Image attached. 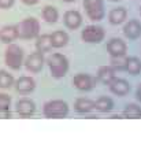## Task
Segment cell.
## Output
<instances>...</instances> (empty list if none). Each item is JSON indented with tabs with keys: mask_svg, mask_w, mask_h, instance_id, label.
<instances>
[{
	"mask_svg": "<svg viewBox=\"0 0 141 148\" xmlns=\"http://www.w3.org/2000/svg\"><path fill=\"white\" fill-rule=\"evenodd\" d=\"M51 42H52V48L66 47L68 42V34L63 30H56L51 34Z\"/></svg>",
	"mask_w": 141,
	"mask_h": 148,
	"instance_id": "cell-20",
	"label": "cell"
},
{
	"mask_svg": "<svg viewBox=\"0 0 141 148\" xmlns=\"http://www.w3.org/2000/svg\"><path fill=\"white\" fill-rule=\"evenodd\" d=\"M123 34L130 40H136L141 36V22L137 19H131L123 27Z\"/></svg>",
	"mask_w": 141,
	"mask_h": 148,
	"instance_id": "cell-13",
	"label": "cell"
},
{
	"mask_svg": "<svg viewBox=\"0 0 141 148\" xmlns=\"http://www.w3.org/2000/svg\"><path fill=\"white\" fill-rule=\"evenodd\" d=\"M36 111V104L33 100L29 99H21L16 103V112L21 116H31Z\"/></svg>",
	"mask_w": 141,
	"mask_h": 148,
	"instance_id": "cell-14",
	"label": "cell"
},
{
	"mask_svg": "<svg viewBox=\"0 0 141 148\" xmlns=\"http://www.w3.org/2000/svg\"><path fill=\"white\" fill-rule=\"evenodd\" d=\"M108 86H110L111 92L116 96H125L130 92V84L123 78H116V77H115L110 84H108Z\"/></svg>",
	"mask_w": 141,
	"mask_h": 148,
	"instance_id": "cell-11",
	"label": "cell"
},
{
	"mask_svg": "<svg viewBox=\"0 0 141 148\" xmlns=\"http://www.w3.org/2000/svg\"><path fill=\"white\" fill-rule=\"evenodd\" d=\"M15 38H18V30H16V25H8L0 29V41L4 44H10Z\"/></svg>",
	"mask_w": 141,
	"mask_h": 148,
	"instance_id": "cell-15",
	"label": "cell"
},
{
	"mask_svg": "<svg viewBox=\"0 0 141 148\" xmlns=\"http://www.w3.org/2000/svg\"><path fill=\"white\" fill-rule=\"evenodd\" d=\"M44 63H45L44 53L38 52V51L30 53V55L26 58V60H25L26 69L29 70V71H31V73H38V71H41V69L44 67Z\"/></svg>",
	"mask_w": 141,
	"mask_h": 148,
	"instance_id": "cell-7",
	"label": "cell"
},
{
	"mask_svg": "<svg viewBox=\"0 0 141 148\" xmlns=\"http://www.w3.org/2000/svg\"><path fill=\"white\" fill-rule=\"evenodd\" d=\"M122 115L125 118H130V119H137V118H141V107L131 103V104H127L123 110V114Z\"/></svg>",
	"mask_w": 141,
	"mask_h": 148,
	"instance_id": "cell-24",
	"label": "cell"
},
{
	"mask_svg": "<svg viewBox=\"0 0 141 148\" xmlns=\"http://www.w3.org/2000/svg\"><path fill=\"white\" fill-rule=\"evenodd\" d=\"M5 118H11L10 108H0V119H5Z\"/></svg>",
	"mask_w": 141,
	"mask_h": 148,
	"instance_id": "cell-28",
	"label": "cell"
},
{
	"mask_svg": "<svg viewBox=\"0 0 141 148\" xmlns=\"http://www.w3.org/2000/svg\"><path fill=\"white\" fill-rule=\"evenodd\" d=\"M49 71L55 78H63L68 71V59L62 53H52L47 59Z\"/></svg>",
	"mask_w": 141,
	"mask_h": 148,
	"instance_id": "cell-2",
	"label": "cell"
},
{
	"mask_svg": "<svg viewBox=\"0 0 141 148\" xmlns=\"http://www.w3.org/2000/svg\"><path fill=\"white\" fill-rule=\"evenodd\" d=\"M63 21H64V25H66L68 29L75 30V29H78V27L82 25V15H81V12L77 10H67L64 12Z\"/></svg>",
	"mask_w": 141,
	"mask_h": 148,
	"instance_id": "cell-10",
	"label": "cell"
},
{
	"mask_svg": "<svg viewBox=\"0 0 141 148\" xmlns=\"http://www.w3.org/2000/svg\"><path fill=\"white\" fill-rule=\"evenodd\" d=\"M23 4H26V5H34V4H37L40 0H21Z\"/></svg>",
	"mask_w": 141,
	"mask_h": 148,
	"instance_id": "cell-29",
	"label": "cell"
},
{
	"mask_svg": "<svg viewBox=\"0 0 141 148\" xmlns=\"http://www.w3.org/2000/svg\"><path fill=\"white\" fill-rule=\"evenodd\" d=\"M15 88L16 90L19 92V93H23V95H26V93H30L34 90L36 88V81L31 78V77H19V78L15 81Z\"/></svg>",
	"mask_w": 141,
	"mask_h": 148,
	"instance_id": "cell-12",
	"label": "cell"
},
{
	"mask_svg": "<svg viewBox=\"0 0 141 148\" xmlns=\"http://www.w3.org/2000/svg\"><path fill=\"white\" fill-rule=\"evenodd\" d=\"M94 108L100 112H110L114 108V100L108 96H100L99 99L94 101Z\"/></svg>",
	"mask_w": 141,
	"mask_h": 148,
	"instance_id": "cell-22",
	"label": "cell"
},
{
	"mask_svg": "<svg viewBox=\"0 0 141 148\" xmlns=\"http://www.w3.org/2000/svg\"><path fill=\"white\" fill-rule=\"evenodd\" d=\"M107 51L111 56H125L126 51H127V45L122 38L114 37L107 42Z\"/></svg>",
	"mask_w": 141,
	"mask_h": 148,
	"instance_id": "cell-9",
	"label": "cell"
},
{
	"mask_svg": "<svg viewBox=\"0 0 141 148\" xmlns=\"http://www.w3.org/2000/svg\"><path fill=\"white\" fill-rule=\"evenodd\" d=\"M115 73H116V70L111 66V64H105V66H100L99 70H97V78L99 81H101L103 84H110L111 81L115 78Z\"/></svg>",
	"mask_w": 141,
	"mask_h": 148,
	"instance_id": "cell-16",
	"label": "cell"
},
{
	"mask_svg": "<svg viewBox=\"0 0 141 148\" xmlns=\"http://www.w3.org/2000/svg\"><path fill=\"white\" fill-rule=\"evenodd\" d=\"M18 37L23 40H30L36 38L40 34V22L36 18H25L16 25Z\"/></svg>",
	"mask_w": 141,
	"mask_h": 148,
	"instance_id": "cell-3",
	"label": "cell"
},
{
	"mask_svg": "<svg viewBox=\"0 0 141 148\" xmlns=\"http://www.w3.org/2000/svg\"><path fill=\"white\" fill-rule=\"evenodd\" d=\"M126 18H127V11H126L125 7L112 8L110 11V14H108V21L112 25H120V23H123Z\"/></svg>",
	"mask_w": 141,
	"mask_h": 148,
	"instance_id": "cell-17",
	"label": "cell"
},
{
	"mask_svg": "<svg viewBox=\"0 0 141 148\" xmlns=\"http://www.w3.org/2000/svg\"><path fill=\"white\" fill-rule=\"evenodd\" d=\"M42 114L45 118H49V119L64 118L68 114V104L64 100H60V99L49 100L42 107Z\"/></svg>",
	"mask_w": 141,
	"mask_h": 148,
	"instance_id": "cell-1",
	"label": "cell"
},
{
	"mask_svg": "<svg viewBox=\"0 0 141 148\" xmlns=\"http://www.w3.org/2000/svg\"><path fill=\"white\" fill-rule=\"evenodd\" d=\"M36 49L38 52H49L52 49V42H51V34H38L36 37Z\"/></svg>",
	"mask_w": 141,
	"mask_h": 148,
	"instance_id": "cell-21",
	"label": "cell"
},
{
	"mask_svg": "<svg viewBox=\"0 0 141 148\" xmlns=\"http://www.w3.org/2000/svg\"><path fill=\"white\" fill-rule=\"evenodd\" d=\"M111 1H119V0H111Z\"/></svg>",
	"mask_w": 141,
	"mask_h": 148,
	"instance_id": "cell-32",
	"label": "cell"
},
{
	"mask_svg": "<svg viewBox=\"0 0 141 148\" xmlns=\"http://www.w3.org/2000/svg\"><path fill=\"white\" fill-rule=\"evenodd\" d=\"M15 3V0H0V8H10Z\"/></svg>",
	"mask_w": 141,
	"mask_h": 148,
	"instance_id": "cell-27",
	"label": "cell"
},
{
	"mask_svg": "<svg viewBox=\"0 0 141 148\" xmlns=\"http://www.w3.org/2000/svg\"><path fill=\"white\" fill-rule=\"evenodd\" d=\"M11 97L5 93H0V108H10Z\"/></svg>",
	"mask_w": 141,
	"mask_h": 148,
	"instance_id": "cell-26",
	"label": "cell"
},
{
	"mask_svg": "<svg viewBox=\"0 0 141 148\" xmlns=\"http://www.w3.org/2000/svg\"><path fill=\"white\" fill-rule=\"evenodd\" d=\"M5 64L12 70H19L23 64V49L16 44L10 42L4 53Z\"/></svg>",
	"mask_w": 141,
	"mask_h": 148,
	"instance_id": "cell-4",
	"label": "cell"
},
{
	"mask_svg": "<svg viewBox=\"0 0 141 148\" xmlns=\"http://www.w3.org/2000/svg\"><path fill=\"white\" fill-rule=\"evenodd\" d=\"M125 71H127L129 74L137 75L141 73V60L136 56H129L125 58Z\"/></svg>",
	"mask_w": 141,
	"mask_h": 148,
	"instance_id": "cell-19",
	"label": "cell"
},
{
	"mask_svg": "<svg viewBox=\"0 0 141 148\" xmlns=\"http://www.w3.org/2000/svg\"><path fill=\"white\" fill-rule=\"evenodd\" d=\"M94 84H96V79L89 75V74L85 73H79L77 75H74L73 78V85L77 88L78 90H84V92H88V90L93 89Z\"/></svg>",
	"mask_w": 141,
	"mask_h": 148,
	"instance_id": "cell-8",
	"label": "cell"
},
{
	"mask_svg": "<svg viewBox=\"0 0 141 148\" xmlns=\"http://www.w3.org/2000/svg\"><path fill=\"white\" fill-rule=\"evenodd\" d=\"M42 18L48 23H55L59 19V12L53 5H45L42 8Z\"/></svg>",
	"mask_w": 141,
	"mask_h": 148,
	"instance_id": "cell-23",
	"label": "cell"
},
{
	"mask_svg": "<svg viewBox=\"0 0 141 148\" xmlns=\"http://www.w3.org/2000/svg\"><path fill=\"white\" fill-rule=\"evenodd\" d=\"M136 97H137V99H138V100L141 101V85H140V86H138V88H137V92H136Z\"/></svg>",
	"mask_w": 141,
	"mask_h": 148,
	"instance_id": "cell-30",
	"label": "cell"
},
{
	"mask_svg": "<svg viewBox=\"0 0 141 148\" xmlns=\"http://www.w3.org/2000/svg\"><path fill=\"white\" fill-rule=\"evenodd\" d=\"M62 1H64V3H73V1H75V0H62Z\"/></svg>",
	"mask_w": 141,
	"mask_h": 148,
	"instance_id": "cell-31",
	"label": "cell"
},
{
	"mask_svg": "<svg viewBox=\"0 0 141 148\" xmlns=\"http://www.w3.org/2000/svg\"><path fill=\"white\" fill-rule=\"evenodd\" d=\"M105 32L101 26H96V25H89L85 26L84 30L81 32V38L85 42L89 44H99L104 40Z\"/></svg>",
	"mask_w": 141,
	"mask_h": 148,
	"instance_id": "cell-6",
	"label": "cell"
},
{
	"mask_svg": "<svg viewBox=\"0 0 141 148\" xmlns=\"http://www.w3.org/2000/svg\"><path fill=\"white\" fill-rule=\"evenodd\" d=\"M74 108L79 114H88L94 110V101L88 97H78L74 103Z\"/></svg>",
	"mask_w": 141,
	"mask_h": 148,
	"instance_id": "cell-18",
	"label": "cell"
},
{
	"mask_svg": "<svg viewBox=\"0 0 141 148\" xmlns=\"http://www.w3.org/2000/svg\"><path fill=\"white\" fill-rule=\"evenodd\" d=\"M84 8L86 11L88 18L93 22L101 21L105 15L103 0H84Z\"/></svg>",
	"mask_w": 141,
	"mask_h": 148,
	"instance_id": "cell-5",
	"label": "cell"
},
{
	"mask_svg": "<svg viewBox=\"0 0 141 148\" xmlns=\"http://www.w3.org/2000/svg\"><path fill=\"white\" fill-rule=\"evenodd\" d=\"M14 85V77L5 70H0V88L7 89Z\"/></svg>",
	"mask_w": 141,
	"mask_h": 148,
	"instance_id": "cell-25",
	"label": "cell"
}]
</instances>
